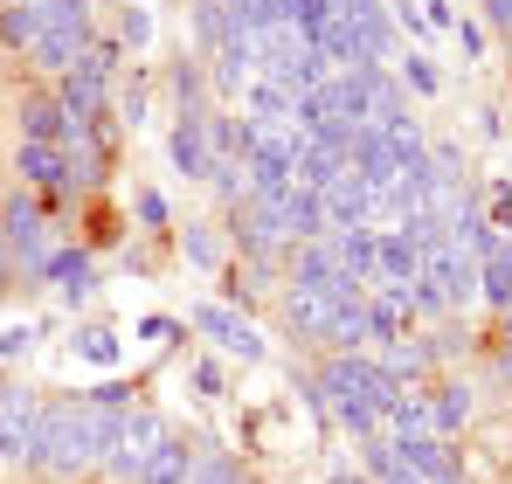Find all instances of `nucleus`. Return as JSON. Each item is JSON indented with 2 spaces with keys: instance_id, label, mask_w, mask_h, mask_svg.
<instances>
[{
  "instance_id": "4be33fe9",
  "label": "nucleus",
  "mask_w": 512,
  "mask_h": 484,
  "mask_svg": "<svg viewBox=\"0 0 512 484\" xmlns=\"http://www.w3.org/2000/svg\"><path fill=\"white\" fill-rule=\"evenodd\" d=\"M173 332H180V325H173V319H146V325H139V339H153V346H167Z\"/></svg>"
},
{
  "instance_id": "f8f14e48",
  "label": "nucleus",
  "mask_w": 512,
  "mask_h": 484,
  "mask_svg": "<svg viewBox=\"0 0 512 484\" xmlns=\"http://www.w3.org/2000/svg\"><path fill=\"white\" fill-rule=\"evenodd\" d=\"M333 256L353 284H374V229H333Z\"/></svg>"
},
{
  "instance_id": "2eb2a0df",
  "label": "nucleus",
  "mask_w": 512,
  "mask_h": 484,
  "mask_svg": "<svg viewBox=\"0 0 512 484\" xmlns=\"http://www.w3.org/2000/svg\"><path fill=\"white\" fill-rule=\"evenodd\" d=\"M201 125H208V118H180V125H173V166L194 173V180H208V139H201Z\"/></svg>"
},
{
  "instance_id": "a211bd4d",
  "label": "nucleus",
  "mask_w": 512,
  "mask_h": 484,
  "mask_svg": "<svg viewBox=\"0 0 512 484\" xmlns=\"http://www.w3.org/2000/svg\"><path fill=\"white\" fill-rule=\"evenodd\" d=\"M125 42H132V49L153 42V14H146V7H125Z\"/></svg>"
},
{
  "instance_id": "f257e3e1",
  "label": "nucleus",
  "mask_w": 512,
  "mask_h": 484,
  "mask_svg": "<svg viewBox=\"0 0 512 484\" xmlns=\"http://www.w3.org/2000/svg\"><path fill=\"white\" fill-rule=\"evenodd\" d=\"M125 408L97 402H42V436H35V471L49 478H77L90 464H104V450L118 443Z\"/></svg>"
},
{
  "instance_id": "423d86ee",
  "label": "nucleus",
  "mask_w": 512,
  "mask_h": 484,
  "mask_svg": "<svg viewBox=\"0 0 512 484\" xmlns=\"http://www.w3.org/2000/svg\"><path fill=\"white\" fill-rule=\"evenodd\" d=\"M0 229H7L0 249H7V256H21V270H42V263H49V249H56V242H49V222H42L35 208H21V201H14Z\"/></svg>"
},
{
  "instance_id": "412c9836",
  "label": "nucleus",
  "mask_w": 512,
  "mask_h": 484,
  "mask_svg": "<svg viewBox=\"0 0 512 484\" xmlns=\"http://www.w3.org/2000/svg\"><path fill=\"white\" fill-rule=\"evenodd\" d=\"M187 256L208 270V263H215V236H208V229H187Z\"/></svg>"
},
{
  "instance_id": "7ed1b4c3",
  "label": "nucleus",
  "mask_w": 512,
  "mask_h": 484,
  "mask_svg": "<svg viewBox=\"0 0 512 484\" xmlns=\"http://www.w3.org/2000/svg\"><path fill=\"white\" fill-rule=\"evenodd\" d=\"M35 436H42V402L28 388H0V457L35 464Z\"/></svg>"
},
{
  "instance_id": "aec40b11",
  "label": "nucleus",
  "mask_w": 512,
  "mask_h": 484,
  "mask_svg": "<svg viewBox=\"0 0 512 484\" xmlns=\"http://www.w3.org/2000/svg\"><path fill=\"white\" fill-rule=\"evenodd\" d=\"M402 77L416 83L423 97H429V90H436V70H429V56H402Z\"/></svg>"
},
{
  "instance_id": "9b49d317",
  "label": "nucleus",
  "mask_w": 512,
  "mask_h": 484,
  "mask_svg": "<svg viewBox=\"0 0 512 484\" xmlns=\"http://www.w3.org/2000/svg\"><path fill=\"white\" fill-rule=\"evenodd\" d=\"M21 180H35V187H77V160H70V146H21Z\"/></svg>"
},
{
  "instance_id": "9d476101",
  "label": "nucleus",
  "mask_w": 512,
  "mask_h": 484,
  "mask_svg": "<svg viewBox=\"0 0 512 484\" xmlns=\"http://www.w3.org/2000/svg\"><path fill=\"white\" fill-rule=\"evenodd\" d=\"M132 484H194V443H180V436L167 429V436L153 443V457L139 464Z\"/></svg>"
},
{
  "instance_id": "0eeeda50",
  "label": "nucleus",
  "mask_w": 512,
  "mask_h": 484,
  "mask_svg": "<svg viewBox=\"0 0 512 484\" xmlns=\"http://www.w3.org/2000/svg\"><path fill=\"white\" fill-rule=\"evenodd\" d=\"M395 443V457L416 471V478H429V484H457V450L443 443V436H388Z\"/></svg>"
},
{
  "instance_id": "f3484780",
  "label": "nucleus",
  "mask_w": 512,
  "mask_h": 484,
  "mask_svg": "<svg viewBox=\"0 0 512 484\" xmlns=\"http://www.w3.org/2000/svg\"><path fill=\"white\" fill-rule=\"evenodd\" d=\"M28 346H35V325H7L0 332V360H28Z\"/></svg>"
},
{
  "instance_id": "b1692460",
  "label": "nucleus",
  "mask_w": 512,
  "mask_h": 484,
  "mask_svg": "<svg viewBox=\"0 0 512 484\" xmlns=\"http://www.w3.org/2000/svg\"><path fill=\"white\" fill-rule=\"evenodd\" d=\"M485 14H492V28H512V0H485Z\"/></svg>"
},
{
  "instance_id": "ddd939ff",
  "label": "nucleus",
  "mask_w": 512,
  "mask_h": 484,
  "mask_svg": "<svg viewBox=\"0 0 512 484\" xmlns=\"http://www.w3.org/2000/svg\"><path fill=\"white\" fill-rule=\"evenodd\" d=\"M423 408H429V436H450V429L471 422V388H429Z\"/></svg>"
},
{
  "instance_id": "4468645a",
  "label": "nucleus",
  "mask_w": 512,
  "mask_h": 484,
  "mask_svg": "<svg viewBox=\"0 0 512 484\" xmlns=\"http://www.w3.org/2000/svg\"><path fill=\"white\" fill-rule=\"evenodd\" d=\"M0 35L28 56V49L42 42V0H7V7H0Z\"/></svg>"
},
{
  "instance_id": "a878e982",
  "label": "nucleus",
  "mask_w": 512,
  "mask_h": 484,
  "mask_svg": "<svg viewBox=\"0 0 512 484\" xmlns=\"http://www.w3.org/2000/svg\"><path fill=\"white\" fill-rule=\"evenodd\" d=\"M229 484H243V478H229Z\"/></svg>"
},
{
  "instance_id": "393cba45",
  "label": "nucleus",
  "mask_w": 512,
  "mask_h": 484,
  "mask_svg": "<svg viewBox=\"0 0 512 484\" xmlns=\"http://www.w3.org/2000/svg\"><path fill=\"white\" fill-rule=\"evenodd\" d=\"M333 484H360V478H333Z\"/></svg>"
},
{
  "instance_id": "f03ea898",
  "label": "nucleus",
  "mask_w": 512,
  "mask_h": 484,
  "mask_svg": "<svg viewBox=\"0 0 512 484\" xmlns=\"http://www.w3.org/2000/svg\"><path fill=\"white\" fill-rule=\"evenodd\" d=\"M409 388L381 367V360H360V353H340L319 381H312V402L326 408L333 422H346L353 436H374L381 422H388V408L402 402Z\"/></svg>"
},
{
  "instance_id": "39448f33",
  "label": "nucleus",
  "mask_w": 512,
  "mask_h": 484,
  "mask_svg": "<svg viewBox=\"0 0 512 484\" xmlns=\"http://www.w3.org/2000/svg\"><path fill=\"white\" fill-rule=\"evenodd\" d=\"M194 325H201L222 353H236V360H263V332H256L243 312H229V305H194Z\"/></svg>"
},
{
  "instance_id": "5701e85b",
  "label": "nucleus",
  "mask_w": 512,
  "mask_h": 484,
  "mask_svg": "<svg viewBox=\"0 0 512 484\" xmlns=\"http://www.w3.org/2000/svg\"><path fill=\"white\" fill-rule=\"evenodd\" d=\"M194 388H201V395H222V367L201 360V367H194Z\"/></svg>"
},
{
  "instance_id": "dca6fc26",
  "label": "nucleus",
  "mask_w": 512,
  "mask_h": 484,
  "mask_svg": "<svg viewBox=\"0 0 512 484\" xmlns=\"http://www.w3.org/2000/svg\"><path fill=\"white\" fill-rule=\"evenodd\" d=\"M77 353H84L90 367H118V332L90 325V332H77Z\"/></svg>"
},
{
  "instance_id": "bb28decb",
  "label": "nucleus",
  "mask_w": 512,
  "mask_h": 484,
  "mask_svg": "<svg viewBox=\"0 0 512 484\" xmlns=\"http://www.w3.org/2000/svg\"><path fill=\"white\" fill-rule=\"evenodd\" d=\"M506 325H512V312H506Z\"/></svg>"
},
{
  "instance_id": "20e7f679",
  "label": "nucleus",
  "mask_w": 512,
  "mask_h": 484,
  "mask_svg": "<svg viewBox=\"0 0 512 484\" xmlns=\"http://www.w3.org/2000/svg\"><path fill=\"white\" fill-rule=\"evenodd\" d=\"M416 277H423V242L409 236L402 222H395V229H374V284H395V291H402V284H416Z\"/></svg>"
},
{
  "instance_id": "1a4fd4ad",
  "label": "nucleus",
  "mask_w": 512,
  "mask_h": 484,
  "mask_svg": "<svg viewBox=\"0 0 512 484\" xmlns=\"http://www.w3.org/2000/svg\"><path fill=\"white\" fill-rule=\"evenodd\" d=\"M21 132H28V146H77V118L63 104H49V97L21 104Z\"/></svg>"
},
{
  "instance_id": "6e6552de",
  "label": "nucleus",
  "mask_w": 512,
  "mask_h": 484,
  "mask_svg": "<svg viewBox=\"0 0 512 484\" xmlns=\"http://www.w3.org/2000/svg\"><path fill=\"white\" fill-rule=\"evenodd\" d=\"M35 277H49L70 305H90V298H97V270H90L84 249H49V263H42Z\"/></svg>"
},
{
  "instance_id": "6ab92c4d",
  "label": "nucleus",
  "mask_w": 512,
  "mask_h": 484,
  "mask_svg": "<svg viewBox=\"0 0 512 484\" xmlns=\"http://www.w3.org/2000/svg\"><path fill=\"white\" fill-rule=\"evenodd\" d=\"M139 222H146V229H167V201H160L153 187H139Z\"/></svg>"
}]
</instances>
